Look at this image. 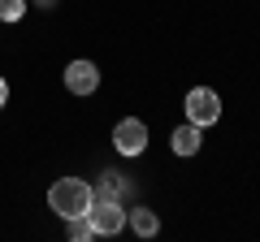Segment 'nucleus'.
Segmentation results:
<instances>
[{"label":"nucleus","instance_id":"1","mask_svg":"<svg viewBox=\"0 0 260 242\" xmlns=\"http://www.w3.org/2000/svg\"><path fill=\"white\" fill-rule=\"evenodd\" d=\"M48 204H52L65 221H70V216H87L91 204H95V190L87 186L83 177H61V182H52V190H48Z\"/></svg>","mask_w":260,"mask_h":242},{"label":"nucleus","instance_id":"2","mask_svg":"<svg viewBox=\"0 0 260 242\" xmlns=\"http://www.w3.org/2000/svg\"><path fill=\"white\" fill-rule=\"evenodd\" d=\"M113 147L121 151V156H139L143 147H148V126H143L139 117H126L113 126Z\"/></svg>","mask_w":260,"mask_h":242},{"label":"nucleus","instance_id":"3","mask_svg":"<svg viewBox=\"0 0 260 242\" xmlns=\"http://www.w3.org/2000/svg\"><path fill=\"white\" fill-rule=\"evenodd\" d=\"M87 221H91V229L100 233V238H109V233H121L126 208H117V199H95L91 212H87Z\"/></svg>","mask_w":260,"mask_h":242},{"label":"nucleus","instance_id":"4","mask_svg":"<svg viewBox=\"0 0 260 242\" xmlns=\"http://www.w3.org/2000/svg\"><path fill=\"white\" fill-rule=\"evenodd\" d=\"M186 117H191L195 126H217V117H221V100H217V91L195 87V91L186 95Z\"/></svg>","mask_w":260,"mask_h":242},{"label":"nucleus","instance_id":"5","mask_svg":"<svg viewBox=\"0 0 260 242\" xmlns=\"http://www.w3.org/2000/svg\"><path fill=\"white\" fill-rule=\"evenodd\" d=\"M65 87L74 95H91L95 87H100V69H95L91 61H70V65H65Z\"/></svg>","mask_w":260,"mask_h":242},{"label":"nucleus","instance_id":"6","mask_svg":"<svg viewBox=\"0 0 260 242\" xmlns=\"http://www.w3.org/2000/svg\"><path fill=\"white\" fill-rule=\"evenodd\" d=\"M169 143H174V151H178V156H191V151H200V126H195V121L178 126Z\"/></svg>","mask_w":260,"mask_h":242},{"label":"nucleus","instance_id":"7","mask_svg":"<svg viewBox=\"0 0 260 242\" xmlns=\"http://www.w3.org/2000/svg\"><path fill=\"white\" fill-rule=\"evenodd\" d=\"M130 225H135V233H143V238H152V233L160 229L156 212H148V208H135V212H130Z\"/></svg>","mask_w":260,"mask_h":242},{"label":"nucleus","instance_id":"8","mask_svg":"<svg viewBox=\"0 0 260 242\" xmlns=\"http://www.w3.org/2000/svg\"><path fill=\"white\" fill-rule=\"evenodd\" d=\"M91 221H87V216H70V238H74V242H87V238H91Z\"/></svg>","mask_w":260,"mask_h":242},{"label":"nucleus","instance_id":"9","mask_svg":"<svg viewBox=\"0 0 260 242\" xmlns=\"http://www.w3.org/2000/svg\"><path fill=\"white\" fill-rule=\"evenodd\" d=\"M26 13V0H0V22H18Z\"/></svg>","mask_w":260,"mask_h":242},{"label":"nucleus","instance_id":"10","mask_svg":"<svg viewBox=\"0 0 260 242\" xmlns=\"http://www.w3.org/2000/svg\"><path fill=\"white\" fill-rule=\"evenodd\" d=\"M5 104H9V83L0 78V108H5Z\"/></svg>","mask_w":260,"mask_h":242}]
</instances>
